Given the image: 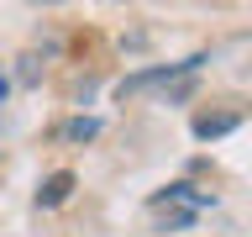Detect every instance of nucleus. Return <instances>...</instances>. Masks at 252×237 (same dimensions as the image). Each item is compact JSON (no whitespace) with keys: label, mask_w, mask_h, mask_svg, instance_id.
<instances>
[{"label":"nucleus","mask_w":252,"mask_h":237,"mask_svg":"<svg viewBox=\"0 0 252 237\" xmlns=\"http://www.w3.org/2000/svg\"><path fill=\"white\" fill-rule=\"evenodd\" d=\"M205 58H184V63H168V69H147V74H131L121 84V90H147V84H168V79H179V74H189V69H200Z\"/></svg>","instance_id":"f257e3e1"},{"label":"nucleus","mask_w":252,"mask_h":237,"mask_svg":"<svg viewBox=\"0 0 252 237\" xmlns=\"http://www.w3.org/2000/svg\"><path fill=\"white\" fill-rule=\"evenodd\" d=\"M68 195H74V174H68V169L47 174L42 185H37V205H42V211H53V205H63Z\"/></svg>","instance_id":"f03ea898"},{"label":"nucleus","mask_w":252,"mask_h":237,"mask_svg":"<svg viewBox=\"0 0 252 237\" xmlns=\"http://www.w3.org/2000/svg\"><path fill=\"white\" fill-rule=\"evenodd\" d=\"M63 137L68 142H94L100 137V116H74V121L63 126Z\"/></svg>","instance_id":"7ed1b4c3"},{"label":"nucleus","mask_w":252,"mask_h":237,"mask_svg":"<svg viewBox=\"0 0 252 237\" xmlns=\"http://www.w3.org/2000/svg\"><path fill=\"white\" fill-rule=\"evenodd\" d=\"M236 126V116H200V121H194V137H226V132H231Z\"/></svg>","instance_id":"20e7f679"},{"label":"nucleus","mask_w":252,"mask_h":237,"mask_svg":"<svg viewBox=\"0 0 252 237\" xmlns=\"http://www.w3.org/2000/svg\"><path fill=\"white\" fill-rule=\"evenodd\" d=\"M5 90H11V79H5V74H0V100H5Z\"/></svg>","instance_id":"39448f33"}]
</instances>
